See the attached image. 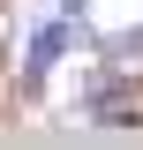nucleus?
<instances>
[{
    "instance_id": "obj_1",
    "label": "nucleus",
    "mask_w": 143,
    "mask_h": 150,
    "mask_svg": "<svg viewBox=\"0 0 143 150\" xmlns=\"http://www.w3.org/2000/svg\"><path fill=\"white\" fill-rule=\"evenodd\" d=\"M83 112L98 120V128H128V120H143V105H136V83H128V68L98 60V75L83 83Z\"/></svg>"
},
{
    "instance_id": "obj_2",
    "label": "nucleus",
    "mask_w": 143,
    "mask_h": 150,
    "mask_svg": "<svg viewBox=\"0 0 143 150\" xmlns=\"http://www.w3.org/2000/svg\"><path fill=\"white\" fill-rule=\"evenodd\" d=\"M75 45H90L83 15H68V23H45V30L30 38V53H23V90H38V83H45V75H53L60 60L75 53Z\"/></svg>"
},
{
    "instance_id": "obj_3",
    "label": "nucleus",
    "mask_w": 143,
    "mask_h": 150,
    "mask_svg": "<svg viewBox=\"0 0 143 150\" xmlns=\"http://www.w3.org/2000/svg\"><path fill=\"white\" fill-rule=\"evenodd\" d=\"M90 53L113 60V68H143V23H128V30H106V38H90Z\"/></svg>"
},
{
    "instance_id": "obj_4",
    "label": "nucleus",
    "mask_w": 143,
    "mask_h": 150,
    "mask_svg": "<svg viewBox=\"0 0 143 150\" xmlns=\"http://www.w3.org/2000/svg\"><path fill=\"white\" fill-rule=\"evenodd\" d=\"M60 8H68V15H83V8H90V0H60Z\"/></svg>"
}]
</instances>
